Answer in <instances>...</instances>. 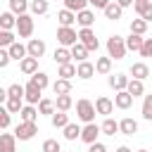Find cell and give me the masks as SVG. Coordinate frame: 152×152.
<instances>
[{
  "mask_svg": "<svg viewBox=\"0 0 152 152\" xmlns=\"http://www.w3.org/2000/svg\"><path fill=\"white\" fill-rule=\"evenodd\" d=\"M88 5H93L95 10H104L109 5V0H88Z\"/></svg>",
  "mask_w": 152,
  "mask_h": 152,
  "instance_id": "681fc988",
  "label": "cell"
},
{
  "mask_svg": "<svg viewBox=\"0 0 152 152\" xmlns=\"http://www.w3.org/2000/svg\"><path fill=\"white\" fill-rule=\"evenodd\" d=\"M100 133H104V135H114V133H119V121H114V119H104L102 124H100Z\"/></svg>",
  "mask_w": 152,
  "mask_h": 152,
  "instance_id": "484cf974",
  "label": "cell"
},
{
  "mask_svg": "<svg viewBox=\"0 0 152 152\" xmlns=\"http://www.w3.org/2000/svg\"><path fill=\"white\" fill-rule=\"evenodd\" d=\"M12 59H10V52H7V48H0V69H7V64H10Z\"/></svg>",
  "mask_w": 152,
  "mask_h": 152,
  "instance_id": "c3c4849f",
  "label": "cell"
},
{
  "mask_svg": "<svg viewBox=\"0 0 152 152\" xmlns=\"http://www.w3.org/2000/svg\"><path fill=\"white\" fill-rule=\"evenodd\" d=\"M50 121H52L55 128H64V126L69 124V114H66V112H52Z\"/></svg>",
  "mask_w": 152,
  "mask_h": 152,
  "instance_id": "e575fe53",
  "label": "cell"
},
{
  "mask_svg": "<svg viewBox=\"0 0 152 152\" xmlns=\"http://www.w3.org/2000/svg\"><path fill=\"white\" fill-rule=\"evenodd\" d=\"M12 124V114L5 109V104H0V128H10Z\"/></svg>",
  "mask_w": 152,
  "mask_h": 152,
  "instance_id": "bcb514c9",
  "label": "cell"
},
{
  "mask_svg": "<svg viewBox=\"0 0 152 152\" xmlns=\"http://www.w3.org/2000/svg\"><path fill=\"white\" fill-rule=\"evenodd\" d=\"M19 69H21V74H26V76H33V74L38 71V59L26 55V57L19 62Z\"/></svg>",
  "mask_w": 152,
  "mask_h": 152,
  "instance_id": "4fadbf2b",
  "label": "cell"
},
{
  "mask_svg": "<svg viewBox=\"0 0 152 152\" xmlns=\"http://www.w3.org/2000/svg\"><path fill=\"white\" fill-rule=\"evenodd\" d=\"M28 83H33L38 90H45V88L50 86V78H48V74H45V71H36V74L31 76V81H28Z\"/></svg>",
  "mask_w": 152,
  "mask_h": 152,
  "instance_id": "44dd1931",
  "label": "cell"
},
{
  "mask_svg": "<svg viewBox=\"0 0 152 152\" xmlns=\"http://www.w3.org/2000/svg\"><path fill=\"white\" fill-rule=\"evenodd\" d=\"M14 26H17V17L12 12H2L0 14V28L2 31H12Z\"/></svg>",
  "mask_w": 152,
  "mask_h": 152,
  "instance_id": "4316f807",
  "label": "cell"
},
{
  "mask_svg": "<svg viewBox=\"0 0 152 152\" xmlns=\"http://www.w3.org/2000/svg\"><path fill=\"white\" fill-rule=\"evenodd\" d=\"M93 107H95V114H102V116H109V114L114 112V102H112L109 97H104V95H100V97L93 102Z\"/></svg>",
  "mask_w": 152,
  "mask_h": 152,
  "instance_id": "9c48e42d",
  "label": "cell"
},
{
  "mask_svg": "<svg viewBox=\"0 0 152 152\" xmlns=\"http://www.w3.org/2000/svg\"><path fill=\"white\" fill-rule=\"evenodd\" d=\"M119 133H124V135H135V133H138V121L131 119V116L121 119V121H119Z\"/></svg>",
  "mask_w": 152,
  "mask_h": 152,
  "instance_id": "5bb4252c",
  "label": "cell"
},
{
  "mask_svg": "<svg viewBox=\"0 0 152 152\" xmlns=\"http://www.w3.org/2000/svg\"><path fill=\"white\" fill-rule=\"evenodd\" d=\"M140 112H142V119H145V121H152V95H145Z\"/></svg>",
  "mask_w": 152,
  "mask_h": 152,
  "instance_id": "b9f144b4",
  "label": "cell"
},
{
  "mask_svg": "<svg viewBox=\"0 0 152 152\" xmlns=\"http://www.w3.org/2000/svg\"><path fill=\"white\" fill-rule=\"evenodd\" d=\"M14 28H17L19 38H31V33H33V17L31 14H19Z\"/></svg>",
  "mask_w": 152,
  "mask_h": 152,
  "instance_id": "5b68a950",
  "label": "cell"
},
{
  "mask_svg": "<svg viewBox=\"0 0 152 152\" xmlns=\"http://www.w3.org/2000/svg\"><path fill=\"white\" fill-rule=\"evenodd\" d=\"M76 116H78L83 124H93V121H95V107H93V102L86 100V97H81V100L76 102Z\"/></svg>",
  "mask_w": 152,
  "mask_h": 152,
  "instance_id": "7a4b0ae2",
  "label": "cell"
},
{
  "mask_svg": "<svg viewBox=\"0 0 152 152\" xmlns=\"http://www.w3.org/2000/svg\"><path fill=\"white\" fill-rule=\"evenodd\" d=\"M26 55L40 59V57L45 55V40H40V38H31V40L26 43Z\"/></svg>",
  "mask_w": 152,
  "mask_h": 152,
  "instance_id": "ba28073f",
  "label": "cell"
},
{
  "mask_svg": "<svg viewBox=\"0 0 152 152\" xmlns=\"http://www.w3.org/2000/svg\"><path fill=\"white\" fill-rule=\"evenodd\" d=\"M38 133V124L36 121H19L14 128V138L17 140H31Z\"/></svg>",
  "mask_w": 152,
  "mask_h": 152,
  "instance_id": "3957f363",
  "label": "cell"
},
{
  "mask_svg": "<svg viewBox=\"0 0 152 152\" xmlns=\"http://www.w3.org/2000/svg\"><path fill=\"white\" fill-rule=\"evenodd\" d=\"M93 74H95V64H90L88 59L86 62H78V66H76V76L78 78L88 81V78H93Z\"/></svg>",
  "mask_w": 152,
  "mask_h": 152,
  "instance_id": "9a60e30c",
  "label": "cell"
},
{
  "mask_svg": "<svg viewBox=\"0 0 152 152\" xmlns=\"http://www.w3.org/2000/svg\"><path fill=\"white\" fill-rule=\"evenodd\" d=\"M40 93H43V90H38L33 83H26V86H24V100H26V104H33V107H36V104L43 100Z\"/></svg>",
  "mask_w": 152,
  "mask_h": 152,
  "instance_id": "30bf717a",
  "label": "cell"
},
{
  "mask_svg": "<svg viewBox=\"0 0 152 152\" xmlns=\"http://www.w3.org/2000/svg\"><path fill=\"white\" fill-rule=\"evenodd\" d=\"M7 52H10V59H17V62H21V59L26 57V45H21L19 40H14V43L7 48Z\"/></svg>",
  "mask_w": 152,
  "mask_h": 152,
  "instance_id": "2e32d148",
  "label": "cell"
},
{
  "mask_svg": "<svg viewBox=\"0 0 152 152\" xmlns=\"http://www.w3.org/2000/svg\"><path fill=\"white\" fill-rule=\"evenodd\" d=\"M28 10H31L33 14H48L50 2H48V0H31V2H28Z\"/></svg>",
  "mask_w": 152,
  "mask_h": 152,
  "instance_id": "4dcf8cb0",
  "label": "cell"
},
{
  "mask_svg": "<svg viewBox=\"0 0 152 152\" xmlns=\"http://www.w3.org/2000/svg\"><path fill=\"white\" fill-rule=\"evenodd\" d=\"M131 76L138 78V81H145V78L150 76V66H147L145 62H135V64L131 66Z\"/></svg>",
  "mask_w": 152,
  "mask_h": 152,
  "instance_id": "e0dca14e",
  "label": "cell"
},
{
  "mask_svg": "<svg viewBox=\"0 0 152 152\" xmlns=\"http://www.w3.org/2000/svg\"><path fill=\"white\" fill-rule=\"evenodd\" d=\"M21 102H24V100H12V97H7V102H5V109H7L10 114H19V112H21V107H24Z\"/></svg>",
  "mask_w": 152,
  "mask_h": 152,
  "instance_id": "7bdbcfd3",
  "label": "cell"
},
{
  "mask_svg": "<svg viewBox=\"0 0 152 152\" xmlns=\"http://www.w3.org/2000/svg\"><path fill=\"white\" fill-rule=\"evenodd\" d=\"M107 57L109 59H124L126 57V43L121 36H109L107 38Z\"/></svg>",
  "mask_w": 152,
  "mask_h": 152,
  "instance_id": "6da1fadb",
  "label": "cell"
},
{
  "mask_svg": "<svg viewBox=\"0 0 152 152\" xmlns=\"http://www.w3.org/2000/svg\"><path fill=\"white\" fill-rule=\"evenodd\" d=\"M116 152H133L131 147H126V145H121V147H116Z\"/></svg>",
  "mask_w": 152,
  "mask_h": 152,
  "instance_id": "db71d44e",
  "label": "cell"
},
{
  "mask_svg": "<svg viewBox=\"0 0 152 152\" xmlns=\"http://www.w3.org/2000/svg\"><path fill=\"white\" fill-rule=\"evenodd\" d=\"M62 131H64V138H66V140H71V142H74L76 138H81V126H78V124H71V121H69Z\"/></svg>",
  "mask_w": 152,
  "mask_h": 152,
  "instance_id": "f546056e",
  "label": "cell"
},
{
  "mask_svg": "<svg viewBox=\"0 0 152 152\" xmlns=\"http://www.w3.org/2000/svg\"><path fill=\"white\" fill-rule=\"evenodd\" d=\"M95 71L107 76V74L112 71V59H109V57H97V62H95Z\"/></svg>",
  "mask_w": 152,
  "mask_h": 152,
  "instance_id": "f35d334b",
  "label": "cell"
},
{
  "mask_svg": "<svg viewBox=\"0 0 152 152\" xmlns=\"http://www.w3.org/2000/svg\"><path fill=\"white\" fill-rule=\"evenodd\" d=\"M145 31H147V21H142L140 17L131 21V33H135V36H145Z\"/></svg>",
  "mask_w": 152,
  "mask_h": 152,
  "instance_id": "ab89813d",
  "label": "cell"
},
{
  "mask_svg": "<svg viewBox=\"0 0 152 152\" xmlns=\"http://www.w3.org/2000/svg\"><path fill=\"white\" fill-rule=\"evenodd\" d=\"M5 102H7V88L0 86V104H5Z\"/></svg>",
  "mask_w": 152,
  "mask_h": 152,
  "instance_id": "f5cc1de1",
  "label": "cell"
},
{
  "mask_svg": "<svg viewBox=\"0 0 152 152\" xmlns=\"http://www.w3.org/2000/svg\"><path fill=\"white\" fill-rule=\"evenodd\" d=\"M57 40H59V48H71V45L78 43V33L71 26H59L57 28Z\"/></svg>",
  "mask_w": 152,
  "mask_h": 152,
  "instance_id": "277c9868",
  "label": "cell"
},
{
  "mask_svg": "<svg viewBox=\"0 0 152 152\" xmlns=\"http://www.w3.org/2000/svg\"><path fill=\"white\" fill-rule=\"evenodd\" d=\"M133 104V97L126 93V90H119L116 95H114V107H119V109H128Z\"/></svg>",
  "mask_w": 152,
  "mask_h": 152,
  "instance_id": "ffe728a7",
  "label": "cell"
},
{
  "mask_svg": "<svg viewBox=\"0 0 152 152\" xmlns=\"http://www.w3.org/2000/svg\"><path fill=\"white\" fill-rule=\"evenodd\" d=\"M78 43H81L88 52H93V50L100 48V40L95 38V31H93V28H81V31H78Z\"/></svg>",
  "mask_w": 152,
  "mask_h": 152,
  "instance_id": "8992f818",
  "label": "cell"
},
{
  "mask_svg": "<svg viewBox=\"0 0 152 152\" xmlns=\"http://www.w3.org/2000/svg\"><path fill=\"white\" fill-rule=\"evenodd\" d=\"M69 52H71V59H76V62H86V59H88V50H86L81 43L71 45V48H69Z\"/></svg>",
  "mask_w": 152,
  "mask_h": 152,
  "instance_id": "f1b7e54d",
  "label": "cell"
},
{
  "mask_svg": "<svg viewBox=\"0 0 152 152\" xmlns=\"http://www.w3.org/2000/svg\"><path fill=\"white\" fill-rule=\"evenodd\" d=\"M0 152H17L14 133H0Z\"/></svg>",
  "mask_w": 152,
  "mask_h": 152,
  "instance_id": "7c38bea8",
  "label": "cell"
},
{
  "mask_svg": "<svg viewBox=\"0 0 152 152\" xmlns=\"http://www.w3.org/2000/svg\"><path fill=\"white\" fill-rule=\"evenodd\" d=\"M52 57H55L57 64H69V62H71V52H69V48H57Z\"/></svg>",
  "mask_w": 152,
  "mask_h": 152,
  "instance_id": "74e56055",
  "label": "cell"
},
{
  "mask_svg": "<svg viewBox=\"0 0 152 152\" xmlns=\"http://www.w3.org/2000/svg\"><path fill=\"white\" fill-rule=\"evenodd\" d=\"M38 114H48V116H52V112H55V100H50V97H43L40 102H38Z\"/></svg>",
  "mask_w": 152,
  "mask_h": 152,
  "instance_id": "836d02e7",
  "label": "cell"
},
{
  "mask_svg": "<svg viewBox=\"0 0 152 152\" xmlns=\"http://www.w3.org/2000/svg\"><path fill=\"white\" fill-rule=\"evenodd\" d=\"M52 93H55V95H71V81L57 78V81L52 83Z\"/></svg>",
  "mask_w": 152,
  "mask_h": 152,
  "instance_id": "7402d4cb",
  "label": "cell"
},
{
  "mask_svg": "<svg viewBox=\"0 0 152 152\" xmlns=\"http://www.w3.org/2000/svg\"><path fill=\"white\" fill-rule=\"evenodd\" d=\"M133 2H138V0H133Z\"/></svg>",
  "mask_w": 152,
  "mask_h": 152,
  "instance_id": "9f6ffc18",
  "label": "cell"
},
{
  "mask_svg": "<svg viewBox=\"0 0 152 152\" xmlns=\"http://www.w3.org/2000/svg\"><path fill=\"white\" fill-rule=\"evenodd\" d=\"M140 57H152V38H142V45H140Z\"/></svg>",
  "mask_w": 152,
  "mask_h": 152,
  "instance_id": "7dc6e473",
  "label": "cell"
},
{
  "mask_svg": "<svg viewBox=\"0 0 152 152\" xmlns=\"http://www.w3.org/2000/svg\"><path fill=\"white\" fill-rule=\"evenodd\" d=\"M88 152H107V147L102 142H93V145H88Z\"/></svg>",
  "mask_w": 152,
  "mask_h": 152,
  "instance_id": "f907efd6",
  "label": "cell"
},
{
  "mask_svg": "<svg viewBox=\"0 0 152 152\" xmlns=\"http://www.w3.org/2000/svg\"><path fill=\"white\" fill-rule=\"evenodd\" d=\"M14 40H17V38H14L12 31H2V28H0V48H10Z\"/></svg>",
  "mask_w": 152,
  "mask_h": 152,
  "instance_id": "f6af8a7d",
  "label": "cell"
},
{
  "mask_svg": "<svg viewBox=\"0 0 152 152\" xmlns=\"http://www.w3.org/2000/svg\"><path fill=\"white\" fill-rule=\"evenodd\" d=\"M7 97H12V100H24V86H21V83H12V86L7 88Z\"/></svg>",
  "mask_w": 152,
  "mask_h": 152,
  "instance_id": "60d3db41",
  "label": "cell"
},
{
  "mask_svg": "<svg viewBox=\"0 0 152 152\" xmlns=\"http://www.w3.org/2000/svg\"><path fill=\"white\" fill-rule=\"evenodd\" d=\"M126 93L135 100V97H140L142 93H145V86H142V81H138V78H128V86H126Z\"/></svg>",
  "mask_w": 152,
  "mask_h": 152,
  "instance_id": "ac0fdd59",
  "label": "cell"
},
{
  "mask_svg": "<svg viewBox=\"0 0 152 152\" xmlns=\"http://www.w3.org/2000/svg\"><path fill=\"white\" fill-rule=\"evenodd\" d=\"M107 81H109V86H112L116 93H119V90H126V86H128V76H126V74H114V76H109Z\"/></svg>",
  "mask_w": 152,
  "mask_h": 152,
  "instance_id": "d6986e66",
  "label": "cell"
},
{
  "mask_svg": "<svg viewBox=\"0 0 152 152\" xmlns=\"http://www.w3.org/2000/svg\"><path fill=\"white\" fill-rule=\"evenodd\" d=\"M114 2H116L121 10H126V7H133V0H114Z\"/></svg>",
  "mask_w": 152,
  "mask_h": 152,
  "instance_id": "816d5d0a",
  "label": "cell"
},
{
  "mask_svg": "<svg viewBox=\"0 0 152 152\" xmlns=\"http://www.w3.org/2000/svg\"><path fill=\"white\" fill-rule=\"evenodd\" d=\"M102 12H104V17H107V19H112V21L121 19V14H124V10H121V7L116 5V2H112V0H109V5H107V7L102 10Z\"/></svg>",
  "mask_w": 152,
  "mask_h": 152,
  "instance_id": "603a6c76",
  "label": "cell"
},
{
  "mask_svg": "<svg viewBox=\"0 0 152 152\" xmlns=\"http://www.w3.org/2000/svg\"><path fill=\"white\" fill-rule=\"evenodd\" d=\"M43 152H62V145L55 140V138H48L45 142H43V147H40Z\"/></svg>",
  "mask_w": 152,
  "mask_h": 152,
  "instance_id": "ee69618b",
  "label": "cell"
},
{
  "mask_svg": "<svg viewBox=\"0 0 152 152\" xmlns=\"http://www.w3.org/2000/svg\"><path fill=\"white\" fill-rule=\"evenodd\" d=\"M138 152H147V150H138Z\"/></svg>",
  "mask_w": 152,
  "mask_h": 152,
  "instance_id": "11a10c76",
  "label": "cell"
},
{
  "mask_svg": "<svg viewBox=\"0 0 152 152\" xmlns=\"http://www.w3.org/2000/svg\"><path fill=\"white\" fill-rule=\"evenodd\" d=\"M124 43H126V50H131V52H140L142 36H135V33H131L128 38H124Z\"/></svg>",
  "mask_w": 152,
  "mask_h": 152,
  "instance_id": "83f0119b",
  "label": "cell"
},
{
  "mask_svg": "<svg viewBox=\"0 0 152 152\" xmlns=\"http://www.w3.org/2000/svg\"><path fill=\"white\" fill-rule=\"evenodd\" d=\"M64 10L69 12H81V10H88V0H64Z\"/></svg>",
  "mask_w": 152,
  "mask_h": 152,
  "instance_id": "d590c367",
  "label": "cell"
},
{
  "mask_svg": "<svg viewBox=\"0 0 152 152\" xmlns=\"http://www.w3.org/2000/svg\"><path fill=\"white\" fill-rule=\"evenodd\" d=\"M57 76H59V78H64V81H71V78L76 76V66H74L71 62H69V64H59Z\"/></svg>",
  "mask_w": 152,
  "mask_h": 152,
  "instance_id": "d6a6232c",
  "label": "cell"
},
{
  "mask_svg": "<svg viewBox=\"0 0 152 152\" xmlns=\"http://www.w3.org/2000/svg\"><path fill=\"white\" fill-rule=\"evenodd\" d=\"M26 10H28V0H10V12L14 17L26 14Z\"/></svg>",
  "mask_w": 152,
  "mask_h": 152,
  "instance_id": "1f68e13d",
  "label": "cell"
},
{
  "mask_svg": "<svg viewBox=\"0 0 152 152\" xmlns=\"http://www.w3.org/2000/svg\"><path fill=\"white\" fill-rule=\"evenodd\" d=\"M19 119L21 121H38V109L33 104H24L21 112H19Z\"/></svg>",
  "mask_w": 152,
  "mask_h": 152,
  "instance_id": "d4e9b609",
  "label": "cell"
},
{
  "mask_svg": "<svg viewBox=\"0 0 152 152\" xmlns=\"http://www.w3.org/2000/svg\"><path fill=\"white\" fill-rule=\"evenodd\" d=\"M57 21H59V26H71L76 21V14L69 10H62V12H57Z\"/></svg>",
  "mask_w": 152,
  "mask_h": 152,
  "instance_id": "8d00e7d4",
  "label": "cell"
},
{
  "mask_svg": "<svg viewBox=\"0 0 152 152\" xmlns=\"http://www.w3.org/2000/svg\"><path fill=\"white\" fill-rule=\"evenodd\" d=\"M97 135H100V126L93 121V124H86L83 128H81V140L86 142V145H93V142H97Z\"/></svg>",
  "mask_w": 152,
  "mask_h": 152,
  "instance_id": "52a82bcc",
  "label": "cell"
},
{
  "mask_svg": "<svg viewBox=\"0 0 152 152\" xmlns=\"http://www.w3.org/2000/svg\"><path fill=\"white\" fill-rule=\"evenodd\" d=\"M76 21L81 24V28H93V24H95V12H93V10H81V12H76Z\"/></svg>",
  "mask_w": 152,
  "mask_h": 152,
  "instance_id": "8fae6325",
  "label": "cell"
},
{
  "mask_svg": "<svg viewBox=\"0 0 152 152\" xmlns=\"http://www.w3.org/2000/svg\"><path fill=\"white\" fill-rule=\"evenodd\" d=\"M55 107H57V112H69V109L74 107L71 95H57V97H55Z\"/></svg>",
  "mask_w": 152,
  "mask_h": 152,
  "instance_id": "cb8c5ba5",
  "label": "cell"
}]
</instances>
